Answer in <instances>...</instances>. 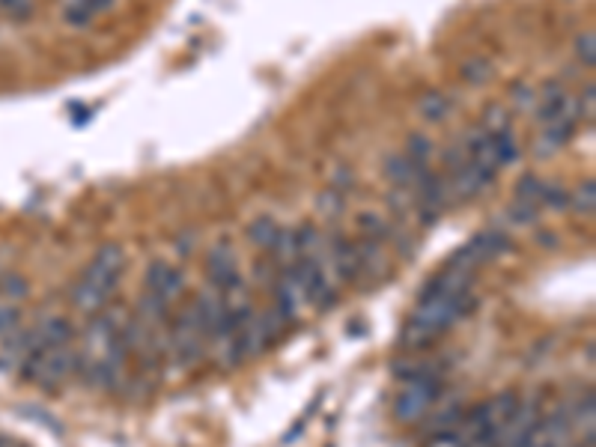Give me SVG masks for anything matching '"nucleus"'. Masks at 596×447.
Instances as JSON below:
<instances>
[{"instance_id":"obj_1","label":"nucleus","mask_w":596,"mask_h":447,"mask_svg":"<svg viewBox=\"0 0 596 447\" xmlns=\"http://www.w3.org/2000/svg\"><path fill=\"white\" fill-rule=\"evenodd\" d=\"M474 307H477V296L471 290L459 293V296H427V293H421L415 313L406 319V325L400 331V343L406 349H427L439 334H445L453 322L468 316Z\"/></svg>"},{"instance_id":"obj_2","label":"nucleus","mask_w":596,"mask_h":447,"mask_svg":"<svg viewBox=\"0 0 596 447\" xmlns=\"http://www.w3.org/2000/svg\"><path fill=\"white\" fill-rule=\"evenodd\" d=\"M75 370H78V352L72 349V343H54V346H36L24 361L21 376L51 391L60 388Z\"/></svg>"},{"instance_id":"obj_3","label":"nucleus","mask_w":596,"mask_h":447,"mask_svg":"<svg viewBox=\"0 0 596 447\" xmlns=\"http://www.w3.org/2000/svg\"><path fill=\"white\" fill-rule=\"evenodd\" d=\"M442 394V382L436 373H424L418 379H409L406 388L400 391V397L394 400V418L400 424H418L427 418V412L433 409V403Z\"/></svg>"},{"instance_id":"obj_4","label":"nucleus","mask_w":596,"mask_h":447,"mask_svg":"<svg viewBox=\"0 0 596 447\" xmlns=\"http://www.w3.org/2000/svg\"><path fill=\"white\" fill-rule=\"evenodd\" d=\"M510 251V239L501 233V230H489V233H477L471 242H465L450 260L447 266H456V269H477L480 263H489L501 254Z\"/></svg>"},{"instance_id":"obj_5","label":"nucleus","mask_w":596,"mask_h":447,"mask_svg":"<svg viewBox=\"0 0 596 447\" xmlns=\"http://www.w3.org/2000/svg\"><path fill=\"white\" fill-rule=\"evenodd\" d=\"M123 266H126V254H123V248H117V245H102V248L96 251V257L90 260V266L84 269V275H81V278L111 298L114 296V290L120 287Z\"/></svg>"},{"instance_id":"obj_6","label":"nucleus","mask_w":596,"mask_h":447,"mask_svg":"<svg viewBox=\"0 0 596 447\" xmlns=\"http://www.w3.org/2000/svg\"><path fill=\"white\" fill-rule=\"evenodd\" d=\"M36 331L33 328H15L0 340V373H15L24 367L30 352L36 349Z\"/></svg>"},{"instance_id":"obj_7","label":"nucleus","mask_w":596,"mask_h":447,"mask_svg":"<svg viewBox=\"0 0 596 447\" xmlns=\"http://www.w3.org/2000/svg\"><path fill=\"white\" fill-rule=\"evenodd\" d=\"M206 266H209V278L212 284L221 290V293H236L242 287V278H239V269H236V254L230 245H215L209 254H206Z\"/></svg>"},{"instance_id":"obj_8","label":"nucleus","mask_w":596,"mask_h":447,"mask_svg":"<svg viewBox=\"0 0 596 447\" xmlns=\"http://www.w3.org/2000/svg\"><path fill=\"white\" fill-rule=\"evenodd\" d=\"M147 293H155L164 301H173L185 293V275L161 260H155L147 269Z\"/></svg>"},{"instance_id":"obj_9","label":"nucleus","mask_w":596,"mask_h":447,"mask_svg":"<svg viewBox=\"0 0 596 447\" xmlns=\"http://www.w3.org/2000/svg\"><path fill=\"white\" fill-rule=\"evenodd\" d=\"M331 260H334V269H337L340 281H346V284H355V281L364 275V272H361V260H358L355 245H349V242H343V239H334Z\"/></svg>"},{"instance_id":"obj_10","label":"nucleus","mask_w":596,"mask_h":447,"mask_svg":"<svg viewBox=\"0 0 596 447\" xmlns=\"http://www.w3.org/2000/svg\"><path fill=\"white\" fill-rule=\"evenodd\" d=\"M36 343L39 346H54V343H72L75 328L66 316H45L36 328Z\"/></svg>"},{"instance_id":"obj_11","label":"nucleus","mask_w":596,"mask_h":447,"mask_svg":"<svg viewBox=\"0 0 596 447\" xmlns=\"http://www.w3.org/2000/svg\"><path fill=\"white\" fill-rule=\"evenodd\" d=\"M111 6H114V0H69L63 9V18L72 27H87L96 15L108 12Z\"/></svg>"},{"instance_id":"obj_12","label":"nucleus","mask_w":596,"mask_h":447,"mask_svg":"<svg viewBox=\"0 0 596 447\" xmlns=\"http://www.w3.org/2000/svg\"><path fill=\"white\" fill-rule=\"evenodd\" d=\"M108 301L111 298L105 296L102 290H96L93 284H87L84 278L72 287V304H75L78 313H99Z\"/></svg>"},{"instance_id":"obj_13","label":"nucleus","mask_w":596,"mask_h":447,"mask_svg":"<svg viewBox=\"0 0 596 447\" xmlns=\"http://www.w3.org/2000/svg\"><path fill=\"white\" fill-rule=\"evenodd\" d=\"M489 185V179L474 167V164H459L456 167V173H453V191L459 194V197H474L480 188H486Z\"/></svg>"},{"instance_id":"obj_14","label":"nucleus","mask_w":596,"mask_h":447,"mask_svg":"<svg viewBox=\"0 0 596 447\" xmlns=\"http://www.w3.org/2000/svg\"><path fill=\"white\" fill-rule=\"evenodd\" d=\"M385 176L397 185V188H412L418 179V170L412 167V161L400 152V155H388L385 161Z\"/></svg>"},{"instance_id":"obj_15","label":"nucleus","mask_w":596,"mask_h":447,"mask_svg":"<svg viewBox=\"0 0 596 447\" xmlns=\"http://www.w3.org/2000/svg\"><path fill=\"white\" fill-rule=\"evenodd\" d=\"M409 161H412V167L418 170V176L421 173H427L430 170V158H433V141L427 138V135H412L409 138V144H406V152H403Z\"/></svg>"},{"instance_id":"obj_16","label":"nucleus","mask_w":596,"mask_h":447,"mask_svg":"<svg viewBox=\"0 0 596 447\" xmlns=\"http://www.w3.org/2000/svg\"><path fill=\"white\" fill-rule=\"evenodd\" d=\"M278 233H281V227H278L275 218H257V221L248 227V239H251L257 248H263V251H272Z\"/></svg>"},{"instance_id":"obj_17","label":"nucleus","mask_w":596,"mask_h":447,"mask_svg":"<svg viewBox=\"0 0 596 447\" xmlns=\"http://www.w3.org/2000/svg\"><path fill=\"white\" fill-rule=\"evenodd\" d=\"M492 135V147H495V158H498V164H513V161H519V144H516V138H513V132L504 126V129H495V132H489Z\"/></svg>"},{"instance_id":"obj_18","label":"nucleus","mask_w":596,"mask_h":447,"mask_svg":"<svg viewBox=\"0 0 596 447\" xmlns=\"http://www.w3.org/2000/svg\"><path fill=\"white\" fill-rule=\"evenodd\" d=\"M418 114L430 123H442L447 114H450V102H447L445 93H427L421 102H418Z\"/></svg>"},{"instance_id":"obj_19","label":"nucleus","mask_w":596,"mask_h":447,"mask_svg":"<svg viewBox=\"0 0 596 447\" xmlns=\"http://www.w3.org/2000/svg\"><path fill=\"white\" fill-rule=\"evenodd\" d=\"M570 206L579 212V215H594V206H596V182L594 179H585L579 188H576V194H570Z\"/></svg>"},{"instance_id":"obj_20","label":"nucleus","mask_w":596,"mask_h":447,"mask_svg":"<svg viewBox=\"0 0 596 447\" xmlns=\"http://www.w3.org/2000/svg\"><path fill=\"white\" fill-rule=\"evenodd\" d=\"M543 182L534 176V173H525L519 182H516V203H531V206H537L540 200H543Z\"/></svg>"},{"instance_id":"obj_21","label":"nucleus","mask_w":596,"mask_h":447,"mask_svg":"<svg viewBox=\"0 0 596 447\" xmlns=\"http://www.w3.org/2000/svg\"><path fill=\"white\" fill-rule=\"evenodd\" d=\"M576 57H579L585 66H594L596 63V33L594 30H585V33H579V39H576Z\"/></svg>"},{"instance_id":"obj_22","label":"nucleus","mask_w":596,"mask_h":447,"mask_svg":"<svg viewBox=\"0 0 596 447\" xmlns=\"http://www.w3.org/2000/svg\"><path fill=\"white\" fill-rule=\"evenodd\" d=\"M358 227H361V230L367 233V239H373V242H379L382 236H388V227H385V224H382V218H379V215H373V212H370V215H367V212H364V215H358Z\"/></svg>"},{"instance_id":"obj_23","label":"nucleus","mask_w":596,"mask_h":447,"mask_svg":"<svg viewBox=\"0 0 596 447\" xmlns=\"http://www.w3.org/2000/svg\"><path fill=\"white\" fill-rule=\"evenodd\" d=\"M0 296L24 298L27 296V281L18 278V275H12V272H6V275L0 278Z\"/></svg>"},{"instance_id":"obj_24","label":"nucleus","mask_w":596,"mask_h":447,"mask_svg":"<svg viewBox=\"0 0 596 447\" xmlns=\"http://www.w3.org/2000/svg\"><path fill=\"white\" fill-rule=\"evenodd\" d=\"M540 203H546L552 209H570V191H564L561 185H546Z\"/></svg>"},{"instance_id":"obj_25","label":"nucleus","mask_w":596,"mask_h":447,"mask_svg":"<svg viewBox=\"0 0 596 447\" xmlns=\"http://www.w3.org/2000/svg\"><path fill=\"white\" fill-rule=\"evenodd\" d=\"M18 325H21L18 310H15V307H9V304H0V340H3L9 331H15Z\"/></svg>"},{"instance_id":"obj_26","label":"nucleus","mask_w":596,"mask_h":447,"mask_svg":"<svg viewBox=\"0 0 596 447\" xmlns=\"http://www.w3.org/2000/svg\"><path fill=\"white\" fill-rule=\"evenodd\" d=\"M596 90H594V84H588L585 87V93H582V99H579V117H588V123L594 120V111H596Z\"/></svg>"},{"instance_id":"obj_27","label":"nucleus","mask_w":596,"mask_h":447,"mask_svg":"<svg viewBox=\"0 0 596 447\" xmlns=\"http://www.w3.org/2000/svg\"><path fill=\"white\" fill-rule=\"evenodd\" d=\"M343 194L340 191H334V194H325V197H319V212H325V215H337L340 209H343V200H340Z\"/></svg>"},{"instance_id":"obj_28","label":"nucleus","mask_w":596,"mask_h":447,"mask_svg":"<svg viewBox=\"0 0 596 447\" xmlns=\"http://www.w3.org/2000/svg\"><path fill=\"white\" fill-rule=\"evenodd\" d=\"M465 75H468L474 84H480V81H483V75H489V63H486V60H474V63H468V66H465Z\"/></svg>"},{"instance_id":"obj_29","label":"nucleus","mask_w":596,"mask_h":447,"mask_svg":"<svg viewBox=\"0 0 596 447\" xmlns=\"http://www.w3.org/2000/svg\"><path fill=\"white\" fill-rule=\"evenodd\" d=\"M0 447H27L24 442L12 439V436H0Z\"/></svg>"}]
</instances>
